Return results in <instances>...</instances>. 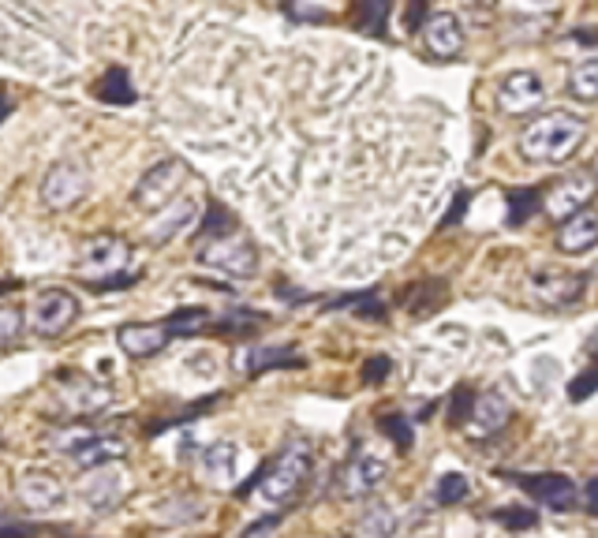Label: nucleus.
Here are the masks:
<instances>
[{
	"mask_svg": "<svg viewBox=\"0 0 598 538\" xmlns=\"http://www.w3.org/2000/svg\"><path fill=\"white\" fill-rule=\"evenodd\" d=\"M587 139V120L576 113H546L539 120H531L520 135V150L527 161L539 165H561L569 161Z\"/></svg>",
	"mask_w": 598,
	"mask_h": 538,
	"instance_id": "nucleus-1",
	"label": "nucleus"
},
{
	"mask_svg": "<svg viewBox=\"0 0 598 538\" xmlns=\"http://www.w3.org/2000/svg\"><path fill=\"white\" fill-rule=\"evenodd\" d=\"M311 475V449L303 445V441H292L285 453H277L266 464V468L258 471V501L266 505V509H277V505H288L292 497L299 494V486L307 482Z\"/></svg>",
	"mask_w": 598,
	"mask_h": 538,
	"instance_id": "nucleus-2",
	"label": "nucleus"
},
{
	"mask_svg": "<svg viewBox=\"0 0 598 538\" xmlns=\"http://www.w3.org/2000/svg\"><path fill=\"white\" fill-rule=\"evenodd\" d=\"M199 262L210 266L214 273H225L232 281H251L258 273V251L255 243L240 236V232H225V236H214L206 240V247L199 251Z\"/></svg>",
	"mask_w": 598,
	"mask_h": 538,
	"instance_id": "nucleus-3",
	"label": "nucleus"
},
{
	"mask_svg": "<svg viewBox=\"0 0 598 538\" xmlns=\"http://www.w3.org/2000/svg\"><path fill=\"white\" fill-rule=\"evenodd\" d=\"M79 318V299L68 288H45L30 303V329L42 337H57Z\"/></svg>",
	"mask_w": 598,
	"mask_h": 538,
	"instance_id": "nucleus-4",
	"label": "nucleus"
},
{
	"mask_svg": "<svg viewBox=\"0 0 598 538\" xmlns=\"http://www.w3.org/2000/svg\"><path fill=\"white\" fill-rule=\"evenodd\" d=\"M131 258V247L128 240H120V236H94V240L83 243V251H79V273H83L86 281H105V277H116L120 269L128 266Z\"/></svg>",
	"mask_w": 598,
	"mask_h": 538,
	"instance_id": "nucleus-5",
	"label": "nucleus"
},
{
	"mask_svg": "<svg viewBox=\"0 0 598 538\" xmlns=\"http://www.w3.org/2000/svg\"><path fill=\"white\" fill-rule=\"evenodd\" d=\"M527 288H531V296L539 299V303H550V307H569V303H576V299L584 296L587 277L584 273L557 269V266H539V269H531Z\"/></svg>",
	"mask_w": 598,
	"mask_h": 538,
	"instance_id": "nucleus-6",
	"label": "nucleus"
},
{
	"mask_svg": "<svg viewBox=\"0 0 598 538\" xmlns=\"http://www.w3.org/2000/svg\"><path fill=\"white\" fill-rule=\"evenodd\" d=\"M385 475H389V460H385L382 453H374L371 445H359L356 453H352V460H348L341 471V494L352 497V501L374 494V490L382 486Z\"/></svg>",
	"mask_w": 598,
	"mask_h": 538,
	"instance_id": "nucleus-7",
	"label": "nucleus"
},
{
	"mask_svg": "<svg viewBox=\"0 0 598 538\" xmlns=\"http://www.w3.org/2000/svg\"><path fill=\"white\" fill-rule=\"evenodd\" d=\"M90 187V176L79 161H60L49 169V176L42 180V202L49 210H72L75 202L86 195Z\"/></svg>",
	"mask_w": 598,
	"mask_h": 538,
	"instance_id": "nucleus-8",
	"label": "nucleus"
},
{
	"mask_svg": "<svg viewBox=\"0 0 598 538\" xmlns=\"http://www.w3.org/2000/svg\"><path fill=\"white\" fill-rule=\"evenodd\" d=\"M180 184H184V165H180L176 157H165V161H157L154 169L139 180V187H135V206L161 213L165 202L176 199Z\"/></svg>",
	"mask_w": 598,
	"mask_h": 538,
	"instance_id": "nucleus-9",
	"label": "nucleus"
},
{
	"mask_svg": "<svg viewBox=\"0 0 598 538\" xmlns=\"http://www.w3.org/2000/svg\"><path fill=\"white\" fill-rule=\"evenodd\" d=\"M546 98V86L535 71H513V75H505L498 86V109L509 116H527L535 113Z\"/></svg>",
	"mask_w": 598,
	"mask_h": 538,
	"instance_id": "nucleus-10",
	"label": "nucleus"
},
{
	"mask_svg": "<svg viewBox=\"0 0 598 538\" xmlns=\"http://www.w3.org/2000/svg\"><path fill=\"white\" fill-rule=\"evenodd\" d=\"M516 486L527 490V494L542 501L546 509H576V482L569 475H561V471H542V475H513Z\"/></svg>",
	"mask_w": 598,
	"mask_h": 538,
	"instance_id": "nucleus-11",
	"label": "nucleus"
},
{
	"mask_svg": "<svg viewBox=\"0 0 598 538\" xmlns=\"http://www.w3.org/2000/svg\"><path fill=\"white\" fill-rule=\"evenodd\" d=\"M591 195H595V176H591V172L557 180V184L550 187V195H546V213L557 217V221H565V217H572L576 210H584L587 202H591Z\"/></svg>",
	"mask_w": 598,
	"mask_h": 538,
	"instance_id": "nucleus-12",
	"label": "nucleus"
},
{
	"mask_svg": "<svg viewBox=\"0 0 598 538\" xmlns=\"http://www.w3.org/2000/svg\"><path fill=\"white\" fill-rule=\"evenodd\" d=\"M243 460H247V453H243L236 441H214V445L202 449L199 468L210 486H232V479L243 468Z\"/></svg>",
	"mask_w": 598,
	"mask_h": 538,
	"instance_id": "nucleus-13",
	"label": "nucleus"
},
{
	"mask_svg": "<svg viewBox=\"0 0 598 538\" xmlns=\"http://www.w3.org/2000/svg\"><path fill=\"white\" fill-rule=\"evenodd\" d=\"M423 45L430 49V57L449 60L464 49V30L453 12H434L423 19Z\"/></svg>",
	"mask_w": 598,
	"mask_h": 538,
	"instance_id": "nucleus-14",
	"label": "nucleus"
},
{
	"mask_svg": "<svg viewBox=\"0 0 598 538\" xmlns=\"http://www.w3.org/2000/svg\"><path fill=\"white\" fill-rule=\"evenodd\" d=\"M509 419H513V404L501 393H486V397H475L464 430L471 438H494L501 426H509Z\"/></svg>",
	"mask_w": 598,
	"mask_h": 538,
	"instance_id": "nucleus-15",
	"label": "nucleus"
},
{
	"mask_svg": "<svg viewBox=\"0 0 598 538\" xmlns=\"http://www.w3.org/2000/svg\"><path fill=\"white\" fill-rule=\"evenodd\" d=\"M15 494H19V501L30 512H49L64 501V486L49 471H27V475H19V482H15Z\"/></svg>",
	"mask_w": 598,
	"mask_h": 538,
	"instance_id": "nucleus-16",
	"label": "nucleus"
},
{
	"mask_svg": "<svg viewBox=\"0 0 598 538\" xmlns=\"http://www.w3.org/2000/svg\"><path fill=\"white\" fill-rule=\"evenodd\" d=\"M595 243H598V217L591 206L565 217V225L557 232V247L565 255H587V251H595Z\"/></svg>",
	"mask_w": 598,
	"mask_h": 538,
	"instance_id": "nucleus-17",
	"label": "nucleus"
},
{
	"mask_svg": "<svg viewBox=\"0 0 598 538\" xmlns=\"http://www.w3.org/2000/svg\"><path fill=\"white\" fill-rule=\"evenodd\" d=\"M169 333L165 326H124L116 329V344H120V352L131 355V359H150L157 355L165 344H169Z\"/></svg>",
	"mask_w": 598,
	"mask_h": 538,
	"instance_id": "nucleus-18",
	"label": "nucleus"
},
{
	"mask_svg": "<svg viewBox=\"0 0 598 538\" xmlns=\"http://www.w3.org/2000/svg\"><path fill=\"white\" fill-rule=\"evenodd\" d=\"M57 382L72 385V389H60V397H64V404L75 411V415H86V411L101 408L105 400H109V393L105 389H98L94 382H86V378H79V374H57Z\"/></svg>",
	"mask_w": 598,
	"mask_h": 538,
	"instance_id": "nucleus-19",
	"label": "nucleus"
},
{
	"mask_svg": "<svg viewBox=\"0 0 598 538\" xmlns=\"http://www.w3.org/2000/svg\"><path fill=\"white\" fill-rule=\"evenodd\" d=\"M128 453V445L124 438H105V434H90V438L75 449V464L79 468H101V464H109V460H124Z\"/></svg>",
	"mask_w": 598,
	"mask_h": 538,
	"instance_id": "nucleus-20",
	"label": "nucleus"
},
{
	"mask_svg": "<svg viewBox=\"0 0 598 538\" xmlns=\"http://www.w3.org/2000/svg\"><path fill=\"white\" fill-rule=\"evenodd\" d=\"M195 217H199V206H195V199H180L169 213H161V217L154 221V228H150V240H154V243L172 240L176 232H187V228L195 225Z\"/></svg>",
	"mask_w": 598,
	"mask_h": 538,
	"instance_id": "nucleus-21",
	"label": "nucleus"
},
{
	"mask_svg": "<svg viewBox=\"0 0 598 538\" xmlns=\"http://www.w3.org/2000/svg\"><path fill=\"white\" fill-rule=\"evenodd\" d=\"M445 299H449V284L445 281H423L419 288L408 292L404 307L412 311V318H430L434 311H442Z\"/></svg>",
	"mask_w": 598,
	"mask_h": 538,
	"instance_id": "nucleus-22",
	"label": "nucleus"
},
{
	"mask_svg": "<svg viewBox=\"0 0 598 538\" xmlns=\"http://www.w3.org/2000/svg\"><path fill=\"white\" fill-rule=\"evenodd\" d=\"M94 94H98V101H105V105H135V86H131V75L124 68H109L105 75L98 79V86H94Z\"/></svg>",
	"mask_w": 598,
	"mask_h": 538,
	"instance_id": "nucleus-23",
	"label": "nucleus"
},
{
	"mask_svg": "<svg viewBox=\"0 0 598 538\" xmlns=\"http://www.w3.org/2000/svg\"><path fill=\"white\" fill-rule=\"evenodd\" d=\"M307 359L292 348H258V352H247L243 355V367L247 374H262V370H277V367H303Z\"/></svg>",
	"mask_w": 598,
	"mask_h": 538,
	"instance_id": "nucleus-24",
	"label": "nucleus"
},
{
	"mask_svg": "<svg viewBox=\"0 0 598 538\" xmlns=\"http://www.w3.org/2000/svg\"><path fill=\"white\" fill-rule=\"evenodd\" d=\"M569 90H572V98H580V101L598 98V60L595 57H584V60H576V64H572Z\"/></svg>",
	"mask_w": 598,
	"mask_h": 538,
	"instance_id": "nucleus-25",
	"label": "nucleus"
},
{
	"mask_svg": "<svg viewBox=\"0 0 598 538\" xmlns=\"http://www.w3.org/2000/svg\"><path fill=\"white\" fill-rule=\"evenodd\" d=\"M83 494H86V501H90L94 509H109L116 497L124 494V475H120V479H116L113 471H109V475H98V479L86 482Z\"/></svg>",
	"mask_w": 598,
	"mask_h": 538,
	"instance_id": "nucleus-26",
	"label": "nucleus"
},
{
	"mask_svg": "<svg viewBox=\"0 0 598 538\" xmlns=\"http://www.w3.org/2000/svg\"><path fill=\"white\" fill-rule=\"evenodd\" d=\"M505 206H509L505 221H509L513 228H520L531 213L539 210V191H535V187H513V191L505 195Z\"/></svg>",
	"mask_w": 598,
	"mask_h": 538,
	"instance_id": "nucleus-27",
	"label": "nucleus"
},
{
	"mask_svg": "<svg viewBox=\"0 0 598 538\" xmlns=\"http://www.w3.org/2000/svg\"><path fill=\"white\" fill-rule=\"evenodd\" d=\"M169 337H191V333H199L202 326H210V311L206 307H184V311H176L169 322H161Z\"/></svg>",
	"mask_w": 598,
	"mask_h": 538,
	"instance_id": "nucleus-28",
	"label": "nucleus"
},
{
	"mask_svg": "<svg viewBox=\"0 0 598 538\" xmlns=\"http://www.w3.org/2000/svg\"><path fill=\"white\" fill-rule=\"evenodd\" d=\"M385 19H389V0H359L356 27L363 30V34L382 38V34H385Z\"/></svg>",
	"mask_w": 598,
	"mask_h": 538,
	"instance_id": "nucleus-29",
	"label": "nucleus"
},
{
	"mask_svg": "<svg viewBox=\"0 0 598 538\" xmlns=\"http://www.w3.org/2000/svg\"><path fill=\"white\" fill-rule=\"evenodd\" d=\"M378 426H382V434L389 441H393V445H397V453H408V449H412V423H408V419H404V415H397V411H393V415H382V419H378Z\"/></svg>",
	"mask_w": 598,
	"mask_h": 538,
	"instance_id": "nucleus-30",
	"label": "nucleus"
},
{
	"mask_svg": "<svg viewBox=\"0 0 598 538\" xmlns=\"http://www.w3.org/2000/svg\"><path fill=\"white\" fill-rule=\"evenodd\" d=\"M341 303H344V307H352L359 318H374V322H378V318H385V303L378 299V292H363V296H344V299H337L333 307H341Z\"/></svg>",
	"mask_w": 598,
	"mask_h": 538,
	"instance_id": "nucleus-31",
	"label": "nucleus"
},
{
	"mask_svg": "<svg viewBox=\"0 0 598 538\" xmlns=\"http://www.w3.org/2000/svg\"><path fill=\"white\" fill-rule=\"evenodd\" d=\"M232 213L225 210V206H210V213H206V221H202V228H199V240H214V236H225V232H232Z\"/></svg>",
	"mask_w": 598,
	"mask_h": 538,
	"instance_id": "nucleus-32",
	"label": "nucleus"
},
{
	"mask_svg": "<svg viewBox=\"0 0 598 538\" xmlns=\"http://www.w3.org/2000/svg\"><path fill=\"white\" fill-rule=\"evenodd\" d=\"M19 337H23V314L15 311L12 303H4L0 307V348H12Z\"/></svg>",
	"mask_w": 598,
	"mask_h": 538,
	"instance_id": "nucleus-33",
	"label": "nucleus"
},
{
	"mask_svg": "<svg viewBox=\"0 0 598 538\" xmlns=\"http://www.w3.org/2000/svg\"><path fill=\"white\" fill-rule=\"evenodd\" d=\"M471 404H475V393L468 385H456L453 397H449V426H464L471 415Z\"/></svg>",
	"mask_w": 598,
	"mask_h": 538,
	"instance_id": "nucleus-34",
	"label": "nucleus"
},
{
	"mask_svg": "<svg viewBox=\"0 0 598 538\" xmlns=\"http://www.w3.org/2000/svg\"><path fill=\"white\" fill-rule=\"evenodd\" d=\"M468 479H464V475H442V482H438V501H442V505H460V501H464V497H468Z\"/></svg>",
	"mask_w": 598,
	"mask_h": 538,
	"instance_id": "nucleus-35",
	"label": "nucleus"
},
{
	"mask_svg": "<svg viewBox=\"0 0 598 538\" xmlns=\"http://www.w3.org/2000/svg\"><path fill=\"white\" fill-rule=\"evenodd\" d=\"M494 520L501 527H509V531H527V527L539 524V512L535 509H498L494 512Z\"/></svg>",
	"mask_w": 598,
	"mask_h": 538,
	"instance_id": "nucleus-36",
	"label": "nucleus"
},
{
	"mask_svg": "<svg viewBox=\"0 0 598 538\" xmlns=\"http://www.w3.org/2000/svg\"><path fill=\"white\" fill-rule=\"evenodd\" d=\"M389 374H393V359H389V355H374V359H367V367H363V382L378 385L385 382Z\"/></svg>",
	"mask_w": 598,
	"mask_h": 538,
	"instance_id": "nucleus-37",
	"label": "nucleus"
},
{
	"mask_svg": "<svg viewBox=\"0 0 598 538\" xmlns=\"http://www.w3.org/2000/svg\"><path fill=\"white\" fill-rule=\"evenodd\" d=\"M595 385H598V374H595V370H584V374H580V378L569 385V397L572 400H587L591 393H595Z\"/></svg>",
	"mask_w": 598,
	"mask_h": 538,
	"instance_id": "nucleus-38",
	"label": "nucleus"
},
{
	"mask_svg": "<svg viewBox=\"0 0 598 538\" xmlns=\"http://www.w3.org/2000/svg\"><path fill=\"white\" fill-rule=\"evenodd\" d=\"M468 202H471V195H468V191H456L453 206H449V213H445V217H442V228L456 225V221H460V217H464V210H468Z\"/></svg>",
	"mask_w": 598,
	"mask_h": 538,
	"instance_id": "nucleus-39",
	"label": "nucleus"
},
{
	"mask_svg": "<svg viewBox=\"0 0 598 538\" xmlns=\"http://www.w3.org/2000/svg\"><path fill=\"white\" fill-rule=\"evenodd\" d=\"M427 19V0H408V15H404V30H419Z\"/></svg>",
	"mask_w": 598,
	"mask_h": 538,
	"instance_id": "nucleus-40",
	"label": "nucleus"
},
{
	"mask_svg": "<svg viewBox=\"0 0 598 538\" xmlns=\"http://www.w3.org/2000/svg\"><path fill=\"white\" fill-rule=\"evenodd\" d=\"M38 535V527L30 524H0V538H34Z\"/></svg>",
	"mask_w": 598,
	"mask_h": 538,
	"instance_id": "nucleus-41",
	"label": "nucleus"
},
{
	"mask_svg": "<svg viewBox=\"0 0 598 538\" xmlns=\"http://www.w3.org/2000/svg\"><path fill=\"white\" fill-rule=\"evenodd\" d=\"M595 490H598V482L591 479V482H587V494H584V509H587V512H598V509H595Z\"/></svg>",
	"mask_w": 598,
	"mask_h": 538,
	"instance_id": "nucleus-42",
	"label": "nucleus"
},
{
	"mask_svg": "<svg viewBox=\"0 0 598 538\" xmlns=\"http://www.w3.org/2000/svg\"><path fill=\"white\" fill-rule=\"evenodd\" d=\"M576 42H584V45H595V34H591V27H580V34H576Z\"/></svg>",
	"mask_w": 598,
	"mask_h": 538,
	"instance_id": "nucleus-43",
	"label": "nucleus"
},
{
	"mask_svg": "<svg viewBox=\"0 0 598 538\" xmlns=\"http://www.w3.org/2000/svg\"><path fill=\"white\" fill-rule=\"evenodd\" d=\"M8 109H12V101H8V98H4V94H0V120L8 116Z\"/></svg>",
	"mask_w": 598,
	"mask_h": 538,
	"instance_id": "nucleus-44",
	"label": "nucleus"
},
{
	"mask_svg": "<svg viewBox=\"0 0 598 538\" xmlns=\"http://www.w3.org/2000/svg\"><path fill=\"white\" fill-rule=\"evenodd\" d=\"M531 4H539V8H550V4H557V0H531Z\"/></svg>",
	"mask_w": 598,
	"mask_h": 538,
	"instance_id": "nucleus-45",
	"label": "nucleus"
}]
</instances>
